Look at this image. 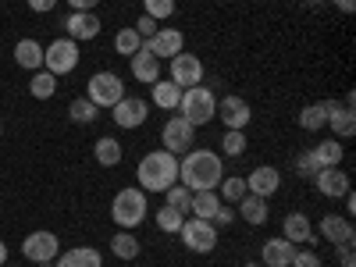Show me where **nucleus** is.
Here are the masks:
<instances>
[{"label": "nucleus", "mask_w": 356, "mask_h": 267, "mask_svg": "<svg viewBox=\"0 0 356 267\" xmlns=\"http://www.w3.org/2000/svg\"><path fill=\"white\" fill-rule=\"evenodd\" d=\"M225 178V164L214 150H189L178 157V182H182L189 193H207L218 189Z\"/></svg>", "instance_id": "obj_1"}, {"label": "nucleus", "mask_w": 356, "mask_h": 267, "mask_svg": "<svg viewBox=\"0 0 356 267\" xmlns=\"http://www.w3.org/2000/svg\"><path fill=\"white\" fill-rule=\"evenodd\" d=\"M136 182L143 193H164L178 182V157L168 150H154L136 164Z\"/></svg>", "instance_id": "obj_2"}, {"label": "nucleus", "mask_w": 356, "mask_h": 267, "mask_svg": "<svg viewBox=\"0 0 356 267\" xmlns=\"http://www.w3.org/2000/svg\"><path fill=\"white\" fill-rule=\"evenodd\" d=\"M146 214H150V203H146V193L139 186L122 189L114 196V203H111V221L118 228H125V232H136L146 221Z\"/></svg>", "instance_id": "obj_3"}, {"label": "nucleus", "mask_w": 356, "mask_h": 267, "mask_svg": "<svg viewBox=\"0 0 356 267\" xmlns=\"http://www.w3.org/2000/svg\"><path fill=\"white\" fill-rule=\"evenodd\" d=\"M178 114H182L189 125L200 129V125H207V122H214V118H218V97L207 86H189V89H182Z\"/></svg>", "instance_id": "obj_4"}, {"label": "nucleus", "mask_w": 356, "mask_h": 267, "mask_svg": "<svg viewBox=\"0 0 356 267\" xmlns=\"http://www.w3.org/2000/svg\"><path fill=\"white\" fill-rule=\"evenodd\" d=\"M43 68L57 79L72 75L79 68V43L65 36V40H54L50 47H43Z\"/></svg>", "instance_id": "obj_5"}, {"label": "nucleus", "mask_w": 356, "mask_h": 267, "mask_svg": "<svg viewBox=\"0 0 356 267\" xmlns=\"http://www.w3.org/2000/svg\"><path fill=\"white\" fill-rule=\"evenodd\" d=\"M161 139H164L161 150L182 157V154L193 150V143H196V125H189L182 114H171L168 122H164V129H161Z\"/></svg>", "instance_id": "obj_6"}, {"label": "nucleus", "mask_w": 356, "mask_h": 267, "mask_svg": "<svg viewBox=\"0 0 356 267\" xmlns=\"http://www.w3.org/2000/svg\"><path fill=\"white\" fill-rule=\"evenodd\" d=\"M178 235H182L186 250L193 253H214L218 246V225L214 221H203V218H193V221H182V228H178Z\"/></svg>", "instance_id": "obj_7"}, {"label": "nucleus", "mask_w": 356, "mask_h": 267, "mask_svg": "<svg viewBox=\"0 0 356 267\" xmlns=\"http://www.w3.org/2000/svg\"><path fill=\"white\" fill-rule=\"evenodd\" d=\"M86 97L93 100L97 107H114L118 100L125 97V79H118L114 72H97L86 86Z\"/></svg>", "instance_id": "obj_8"}, {"label": "nucleus", "mask_w": 356, "mask_h": 267, "mask_svg": "<svg viewBox=\"0 0 356 267\" xmlns=\"http://www.w3.org/2000/svg\"><path fill=\"white\" fill-rule=\"evenodd\" d=\"M168 79L178 86V89H189V86H203V61L196 54L182 50L171 57V68H168Z\"/></svg>", "instance_id": "obj_9"}, {"label": "nucleus", "mask_w": 356, "mask_h": 267, "mask_svg": "<svg viewBox=\"0 0 356 267\" xmlns=\"http://www.w3.org/2000/svg\"><path fill=\"white\" fill-rule=\"evenodd\" d=\"M57 253H61V239H57L54 232H33V235H25V243H22V257L33 260V264H54Z\"/></svg>", "instance_id": "obj_10"}, {"label": "nucleus", "mask_w": 356, "mask_h": 267, "mask_svg": "<svg viewBox=\"0 0 356 267\" xmlns=\"http://www.w3.org/2000/svg\"><path fill=\"white\" fill-rule=\"evenodd\" d=\"M111 118H114L118 129H139V125H146V118H150V104L139 100V97H122L111 107Z\"/></svg>", "instance_id": "obj_11"}, {"label": "nucleus", "mask_w": 356, "mask_h": 267, "mask_svg": "<svg viewBox=\"0 0 356 267\" xmlns=\"http://www.w3.org/2000/svg\"><path fill=\"white\" fill-rule=\"evenodd\" d=\"M218 114H221V125H225V129H232V132H243V129L253 122V107H250L239 93H228V97H221Z\"/></svg>", "instance_id": "obj_12"}, {"label": "nucleus", "mask_w": 356, "mask_h": 267, "mask_svg": "<svg viewBox=\"0 0 356 267\" xmlns=\"http://www.w3.org/2000/svg\"><path fill=\"white\" fill-rule=\"evenodd\" d=\"M321 239L332 243L339 250H349L356 243V232H353V221L342 218V214H324L321 218Z\"/></svg>", "instance_id": "obj_13"}, {"label": "nucleus", "mask_w": 356, "mask_h": 267, "mask_svg": "<svg viewBox=\"0 0 356 267\" xmlns=\"http://www.w3.org/2000/svg\"><path fill=\"white\" fill-rule=\"evenodd\" d=\"M143 50H150L157 61H161V57H168V61H171L175 54L186 50V36H182V29H157V33L143 43Z\"/></svg>", "instance_id": "obj_14"}, {"label": "nucleus", "mask_w": 356, "mask_h": 267, "mask_svg": "<svg viewBox=\"0 0 356 267\" xmlns=\"http://www.w3.org/2000/svg\"><path fill=\"white\" fill-rule=\"evenodd\" d=\"M282 239H289L292 246H310V243H317V232H314L307 214L292 211V214L282 218Z\"/></svg>", "instance_id": "obj_15"}, {"label": "nucleus", "mask_w": 356, "mask_h": 267, "mask_svg": "<svg viewBox=\"0 0 356 267\" xmlns=\"http://www.w3.org/2000/svg\"><path fill=\"white\" fill-rule=\"evenodd\" d=\"M246 189H250L253 196L271 200V196L282 189V171H278V168H271V164L253 168V171H250V178H246Z\"/></svg>", "instance_id": "obj_16"}, {"label": "nucleus", "mask_w": 356, "mask_h": 267, "mask_svg": "<svg viewBox=\"0 0 356 267\" xmlns=\"http://www.w3.org/2000/svg\"><path fill=\"white\" fill-rule=\"evenodd\" d=\"M314 186H317V193L321 196H328V200H342L353 186H349V175L342 171V168H321L317 175H314Z\"/></svg>", "instance_id": "obj_17"}, {"label": "nucleus", "mask_w": 356, "mask_h": 267, "mask_svg": "<svg viewBox=\"0 0 356 267\" xmlns=\"http://www.w3.org/2000/svg\"><path fill=\"white\" fill-rule=\"evenodd\" d=\"M65 29H68V40L86 43V40L100 36V18H97V11H72L65 18Z\"/></svg>", "instance_id": "obj_18"}, {"label": "nucleus", "mask_w": 356, "mask_h": 267, "mask_svg": "<svg viewBox=\"0 0 356 267\" xmlns=\"http://www.w3.org/2000/svg\"><path fill=\"white\" fill-rule=\"evenodd\" d=\"M324 129H332L335 139H353V136H356V111H353L349 104H335V100H332V107H328V125H324Z\"/></svg>", "instance_id": "obj_19"}, {"label": "nucleus", "mask_w": 356, "mask_h": 267, "mask_svg": "<svg viewBox=\"0 0 356 267\" xmlns=\"http://www.w3.org/2000/svg\"><path fill=\"white\" fill-rule=\"evenodd\" d=\"M129 68H132V79L136 82H146V86H154L161 79V61H157L150 50H136L129 57Z\"/></svg>", "instance_id": "obj_20"}, {"label": "nucleus", "mask_w": 356, "mask_h": 267, "mask_svg": "<svg viewBox=\"0 0 356 267\" xmlns=\"http://www.w3.org/2000/svg\"><path fill=\"white\" fill-rule=\"evenodd\" d=\"M292 257H296V246L289 239H278V235H275V239H267L264 250H260V264L264 267H289Z\"/></svg>", "instance_id": "obj_21"}, {"label": "nucleus", "mask_w": 356, "mask_h": 267, "mask_svg": "<svg viewBox=\"0 0 356 267\" xmlns=\"http://www.w3.org/2000/svg\"><path fill=\"white\" fill-rule=\"evenodd\" d=\"M54 267H104V257H100V250H93V246H75V250L57 253Z\"/></svg>", "instance_id": "obj_22"}, {"label": "nucleus", "mask_w": 356, "mask_h": 267, "mask_svg": "<svg viewBox=\"0 0 356 267\" xmlns=\"http://www.w3.org/2000/svg\"><path fill=\"white\" fill-rule=\"evenodd\" d=\"M15 61H18V68H25V72H40V68H43V43H36V40H18V43H15Z\"/></svg>", "instance_id": "obj_23"}, {"label": "nucleus", "mask_w": 356, "mask_h": 267, "mask_svg": "<svg viewBox=\"0 0 356 267\" xmlns=\"http://www.w3.org/2000/svg\"><path fill=\"white\" fill-rule=\"evenodd\" d=\"M328 107H332V100L307 104V107L300 111V129H307V132H321L324 125H328Z\"/></svg>", "instance_id": "obj_24"}, {"label": "nucleus", "mask_w": 356, "mask_h": 267, "mask_svg": "<svg viewBox=\"0 0 356 267\" xmlns=\"http://www.w3.org/2000/svg\"><path fill=\"white\" fill-rule=\"evenodd\" d=\"M93 157L104 168H118V164H122V157H125V150H122V143H118L114 136H100L97 146H93Z\"/></svg>", "instance_id": "obj_25"}, {"label": "nucleus", "mask_w": 356, "mask_h": 267, "mask_svg": "<svg viewBox=\"0 0 356 267\" xmlns=\"http://www.w3.org/2000/svg\"><path fill=\"white\" fill-rule=\"evenodd\" d=\"M239 218H243L246 225L260 228V225L267 221V200H264V196H253V193H246V196L239 200Z\"/></svg>", "instance_id": "obj_26"}, {"label": "nucleus", "mask_w": 356, "mask_h": 267, "mask_svg": "<svg viewBox=\"0 0 356 267\" xmlns=\"http://www.w3.org/2000/svg\"><path fill=\"white\" fill-rule=\"evenodd\" d=\"M218 207H221V196H218L214 189H207V193H193L189 214H193V218H203V221H214Z\"/></svg>", "instance_id": "obj_27"}, {"label": "nucleus", "mask_w": 356, "mask_h": 267, "mask_svg": "<svg viewBox=\"0 0 356 267\" xmlns=\"http://www.w3.org/2000/svg\"><path fill=\"white\" fill-rule=\"evenodd\" d=\"M310 154H314V161H317L321 168H339L346 150H342V139H321Z\"/></svg>", "instance_id": "obj_28"}, {"label": "nucleus", "mask_w": 356, "mask_h": 267, "mask_svg": "<svg viewBox=\"0 0 356 267\" xmlns=\"http://www.w3.org/2000/svg\"><path fill=\"white\" fill-rule=\"evenodd\" d=\"M178 100H182V89H178L171 79H157L154 82V104L161 111H178Z\"/></svg>", "instance_id": "obj_29"}, {"label": "nucleus", "mask_w": 356, "mask_h": 267, "mask_svg": "<svg viewBox=\"0 0 356 267\" xmlns=\"http://www.w3.org/2000/svg\"><path fill=\"white\" fill-rule=\"evenodd\" d=\"M139 250H143V246H139V239H136V232H125V228H122V232L111 239V253H114L118 260H136Z\"/></svg>", "instance_id": "obj_30"}, {"label": "nucleus", "mask_w": 356, "mask_h": 267, "mask_svg": "<svg viewBox=\"0 0 356 267\" xmlns=\"http://www.w3.org/2000/svg\"><path fill=\"white\" fill-rule=\"evenodd\" d=\"M29 93H33L36 100H50L57 93V75H50L47 68L33 72V79H29Z\"/></svg>", "instance_id": "obj_31"}, {"label": "nucleus", "mask_w": 356, "mask_h": 267, "mask_svg": "<svg viewBox=\"0 0 356 267\" xmlns=\"http://www.w3.org/2000/svg\"><path fill=\"white\" fill-rule=\"evenodd\" d=\"M97 114H100V107L89 100V97H75V100L68 104V118H72V122H79V125L97 122Z\"/></svg>", "instance_id": "obj_32"}, {"label": "nucleus", "mask_w": 356, "mask_h": 267, "mask_svg": "<svg viewBox=\"0 0 356 267\" xmlns=\"http://www.w3.org/2000/svg\"><path fill=\"white\" fill-rule=\"evenodd\" d=\"M154 221H157V228L161 232H168V235H178V228H182V221H186V214L182 211H175V207H161V211L154 214Z\"/></svg>", "instance_id": "obj_33"}, {"label": "nucleus", "mask_w": 356, "mask_h": 267, "mask_svg": "<svg viewBox=\"0 0 356 267\" xmlns=\"http://www.w3.org/2000/svg\"><path fill=\"white\" fill-rule=\"evenodd\" d=\"M114 50L122 54V57H132L136 50H143V40H139V33L129 25V29H118V36H114Z\"/></svg>", "instance_id": "obj_34"}, {"label": "nucleus", "mask_w": 356, "mask_h": 267, "mask_svg": "<svg viewBox=\"0 0 356 267\" xmlns=\"http://www.w3.org/2000/svg\"><path fill=\"white\" fill-rule=\"evenodd\" d=\"M218 189H221V200H225V203H239V200L250 193V189H246V178H235V175H225Z\"/></svg>", "instance_id": "obj_35"}, {"label": "nucleus", "mask_w": 356, "mask_h": 267, "mask_svg": "<svg viewBox=\"0 0 356 267\" xmlns=\"http://www.w3.org/2000/svg\"><path fill=\"white\" fill-rule=\"evenodd\" d=\"M164 203H168V207H175V211H182V214L189 218V203H193V193H189L182 182H175L171 189H164Z\"/></svg>", "instance_id": "obj_36"}, {"label": "nucleus", "mask_w": 356, "mask_h": 267, "mask_svg": "<svg viewBox=\"0 0 356 267\" xmlns=\"http://www.w3.org/2000/svg\"><path fill=\"white\" fill-rule=\"evenodd\" d=\"M246 143H250V139H246L243 132H232V129H228V132L221 136V154H225V157H243V154H246Z\"/></svg>", "instance_id": "obj_37"}, {"label": "nucleus", "mask_w": 356, "mask_h": 267, "mask_svg": "<svg viewBox=\"0 0 356 267\" xmlns=\"http://www.w3.org/2000/svg\"><path fill=\"white\" fill-rule=\"evenodd\" d=\"M143 15H150L154 22H168L175 15V0H143Z\"/></svg>", "instance_id": "obj_38"}, {"label": "nucleus", "mask_w": 356, "mask_h": 267, "mask_svg": "<svg viewBox=\"0 0 356 267\" xmlns=\"http://www.w3.org/2000/svg\"><path fill=\"white\" fill-rule=\"evenodd\" d=\"M289 267H324V264H321V257L314 250H296V257H292Z\"/></svg>", "instance_id": "obj_39"}, {"label": "nucleus", "mask_w": 356, "mask_h": 267, "mask_svg": "<svg viewBox=\"0 0 356 267\" xmlns=\"http://www.w3.org/2000/svg\"><path fill=\"white\" fill-rule=\"evenodd\" d=\"M132 29H136V33H139V40L146 43V40H150V36L157 33V29H161V22H154L150 15H143V18H139V22H136Z\"/></svg>", "instance_id": "obj_40"}, {"label": "nucleus", "mask_w": 356, "mask_h": 267, "mask_svg": "<svg viewBox=\"0 0 356 267\" xmlns=\"http://www.w3.org/2000/svg\"><path fill=\"white\" fill-rule=\"evenodd\" d=\"M296 171H300L303 178H314L321 171V164L314 161V154H300V161H296Z\"/></svg>", "instance_id": "obj_41"}, {"label": "nucleus", "mask_w": 356, "mask_h": 267, "mask_svg": "<svg viewBox=\"0 0 356 267\" xmlns=\"http://www.w3.org/2000/svg\"><path fill=\"white\" fill-rule=\"evenodd\" d=\"M25 4H29V11H36V15H50L57 8V0H25Z\"/></svg>", "instance_id": "obj_42"}, {"label": "nucleus", "mask_w": 356, "mask_h": 267, "mask_svg": "<svg viewBox=\"0 0 356 267\" xmlns=\"http://www.w3.org/2000/svg\"><path fill=\"white\" fill-rule=\"evenodd\" d=\"M232 221H235V211H232V207H218V214H214V225L228 228Z\"/></svg>", "instance_id": "obj_43"}, {"label": "nucleus", "mask_w": 356, "mask_h": 267, "mask_svg": "<svg viewBox=\"0 0 356 267\" xmlns=\"http://www.w3.org/2000/svg\"><path fill=\"white\" fill-rule=\"evenodd\" d=\"M68 4H72V11H93L100 0H68Z\"/></svg>", "instance_id": "obj_44"}, {"label": "nucleus", "mask_w": 356, "mask_h": 267, "mask_svg": "<svg viewBox=\"0 0 356 267\" xmlns=\"http://www.w3.org/2000/svg\"><path fill=\"white\" fill-rule=\"evenodd\" d=\"M332 4H335L342 15H353V11H356V0H332Z\"/></svg>", "instance_id": "obj_45"}, {"label": "nucleus", "mask_w": 356, "mask_h": 267, "mask_svg": "<svg viewBox=\"0 0 356 267\" xmlns=\"http://www.w3.org/2000/svg\"><path fill=\"white\" fill-rule=\"evenodd\" d=\"M342 200H346V218H353V214H356V196H353V189H349Z\"/></svg>", "instance_id": "obj_46"}, {"label": "nucleus", "mask_w": 356, "mask_h": 267, "mask_svg": "<svg viewBox=\"0 0 356 267\" xmlns=\"http://www.w3.org/2000/svg\"><path fill=\"white\" fill-rule=\"evenodd\" d=\"M342 253V267H356V257H353V246L349 250H339Z\"/></svg>", "instance_id": "obj_47"}, {"label": "nucleus", "mask_w": 356, "mask_h": 267, "mask_svg": "<svg viewBox=\"0 0 356 267\" xmlns=\"http://www.w3.org/2000/svg\"><path fill=\"white\" fill-rule=\"evenodd\" d=\"M4 264H8V243L0 239V267H4Z\"/></svg>", "instance_id": "obj_48"}, {"label": "nucleus", "mask_w": 356, "mask_h": 267, "mask_svg": "<svg viewBox=\"0 0 356 267\" xmlns=\"http://www.w3.org/2000/svg\"><path fill=\"white\" fill-rule=\"evenodd\" d=\"M243 267H264V264H253V260H246V264H243Z\"/></svg>", "instance_id": "obj_49"}, {"label": "nucleus", "mask_w": 356, "mask_h": 267, "mask_svg": "<svg viewBox=\"0 0 356 267\" xmlns=\"http://www.w3.org/2000/svg\"><path fill=\"white\" fill-rule=\"evenodd\" d=\"M307 4H324V0H307Z\"/></svg>", "instance_id": "obj_50"}, {"label": "nucleus", "mask_w": 356, "mask_h": 267, "mask_svg": "<svg viewBox=\"0 0 356 267\" xmlns=\"http://www.w3.org/2000/svg\"><path fill=\"white\" fill-rule=\"evenodd\" d=\"M0 136H4V122H0Z\"/></svg>", "instance_id": "obj_51"}, {"label": "nucleus", "mask_w": 356, "mask_h": 267, "mask_svg": "<svg viewBox=\"0 0 356 267\" xmlns=\"http://www.w3.org/2000/svg\"><path fill=\"white\" fill-rule=\"evenodd\" d=\"M40 267H54V264H40Z\"/></svg>", "instance_id": "obj_52"}, {"label": "nucleus", "mask_w": 356, "mask_h": 267, "mask_svg": "<svg viewBox=\"0 0 356 267\" xmlns=\"http://www.w3.org/2000/svg\"><path fill=\"white\" fill-rule=\"evenodd\" d=\"M4 267H15V264H4Z\"/></svg>", "instance_id": "obj_53"}]
</instances>
